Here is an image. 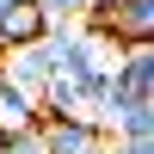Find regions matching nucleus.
Wrapping results in <instances>:
<instances>
[{
	"label": "nucleus",
	"mask_w": 154,
	"mask_h": 154,
	"mask_svg": "<svg viewBox=\"0 0 154 154\" xmlns=\"http://www.w3.org/2000/svg\"><path fill=\"white\" fill-rule=\"evenodd\" d=\"M105 37L117 49L123 43H148V37H154V0H123V12L105 25Z\"/></svg>",
	"instance_id": "obj_4"
},
{
	"label": "nucleus",
	"mask_w": 154,
	"mask_h": 154,
	"mask_svg": "<svg viewBox=\"0 0 154 154\" xmlns=\"http://www.w3.org/2000/svg\"><path fill=\"white\" fill-rule=\"evenodd\" d=\"M93 142H105V136H99L86 117H68V123H37V148H43V154H86Z\"/></svg>",
	"instance_id": "obj_3"
},
{
	"label": "nucleus",
	"mask_w": 154,
	"mask_h": 154,
	"mask_svg": "<svg viewBox=\"0 0 154 154\" xmlns=\"http://www.w3.org/2000/svg\"><path fill=\"white\" fill-rule=\"evenodd\" d=\"M37 12H43V25H74L86 19V0H31Z\"/></svg>",
	"instance_id": "obj_7"
},
{
	"label": "nucleus",
	"mask_w": 154,
	"mask_h": 154,
	"mask_svg": "<svg viewBox=\"0 0 154 154\" xmlns=\"http://www.w3.org/2000/svg\"><path fill=\"white\" fill-rule=\"evenodd\" d=\"M12 6H19V0H0V19H6V12H12Z\"/></svg>",
	"instance_id": "obj_10"
},
{
	"label": "nucleus",
	"mask_w": 154,
	"mask_h": 154,
	"mask_svg": "<svg viewBox=\"0 0 154 154\" xmlns=\"http://www.w3.org/2000/svg\"><path fill=\"white\" fill-rule=\"evenodd\" d=\"M0 130H37V93L12 86L0 74Z\"/></svg>",
	"instance_id": "obj_5"
},
{
	"label": "nucleus",
	"mask_w": 154,
	"mask_h": 154,
	"mask_svg": "<svg viewBox=\"0 0 154 154\" xmlns=\"http://www.w3.org/2000/svg\"><path fill=\"white\" fill-rule=\"evenodd\" d=\"M111 86L130 99H148L154 93V43H123L117 68H111Z\"/></svg>",
	"instance_id": "obj_1"
},
{
	"label": "nucleus",
	"mask_w": 154,
	"mask_h": 154,
	"mask_svg": "<svg viewBox=\"0 0 154 154\" xmlns=\"http://www.w3.org/2000/svg\"><path fill=\"white\" fill-rule=\"evenodd\" d=\"M0 74H6L12 86H25V93H43L56 74H49V62H43V49L37 43H12L6 56H0Z\"/></svg>",
	"instance_id": "obj_2"
},
{
	"label": "nucleus",
	"mask_w": 154,
	"mask_h": 154,
	"mask_svg": "<svg viewBox=\"0 0 154 154\" xmlns=\"http://www.w3.org/2000/svg\"><path fill=\"white\" fill-rule=\"evenodd\" d=\"M111 154H154V142H111Z\"/></svg>",
	"instance_id": "obj_8"
},
{
	"label": "nucleus",
	"mask_w": 154,
	"mask_h": 154,
	"mask_svg": "<svg viewBox=\"0 0 154 154\" xmlns=\"http://www.w3.org/2000/svg\"><path fill=\"white\" fill-rule=\"evenodd\" d=\"M86 154H111V136H105V142H93V148H86Z\"/></svg>",
	"instance_id": "obj_9"
},
{
	"label": "nucleus",
	"mask_w": 154,
	"mask_h": 154,
	"mask_svg": "<svg viewBox=\"0 0 154 154\" xmlns=\"http://www.w3.org/2000/svg\"><path fill=\"white\" fill-rule=\"evenodd\" d=\"M0 31H6V43H37V37H43V12H37L31 0H19V6L0 19Z\"/></svg>",
	"instance_id": "obj_6"
}]
</instances>
